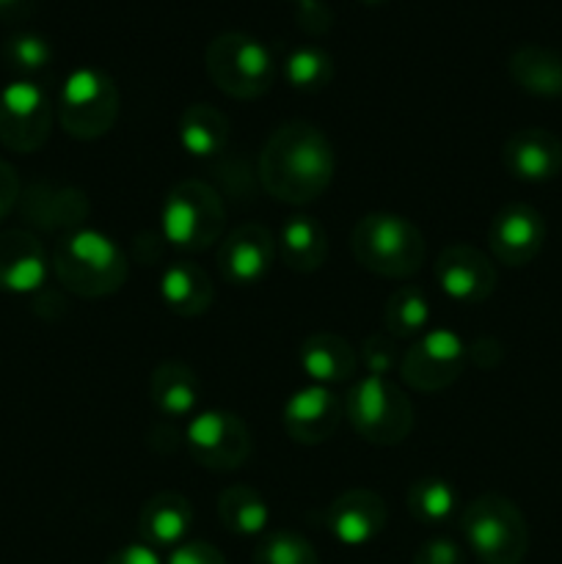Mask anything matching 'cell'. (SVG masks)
<instances>
[{
	"label": "cell",
	"mask_w": 562,
	"mask_h": 564,
	"mask_svg": "<svg viewBox=\"0 0 562 564\" xmlns=\"http://www.w3.org/2000/svg\"><path fill=\"white\" fill-rule=\"evenodd\" d=\"M512 83L532 97H562V55L543 44H523L507 61Z\"/></svg>",
	"instance_id": "24"
},
{
	"label": "cell",
	"mask_w": 562,
	"mask_h": 564,
	"mask_svg": "<svg viewBox=\"0 0 562 564\" xmlns=\"http://www.w3.org/2000/svg\"><path fill=\"white\" fill-rule=\"evenodd\" d=\"M53 102L33 80H14L0 94V143L9 152H39L53 132Z\"/></svg>",
	"instance_id": "10"
},
{
	"label": "cell",
	"mask_w": 562,
	"mask_h": 564,
	"mask_svg": "<svg viewBox=\"0 0 562 564\" xmlns=\"http://www.w3.org/2000/svg\"><path fill=\"white\" fill-rule=\"evenodd\" d=\"M435 281L450 301L477 306L496 290V268L479 248L446 246L435 259Z\"/></svg>",
	"instance_id": "12"
},
{
	"label": "cell",
	"mask_w": 562,
	"mask_h": 564,
	"mask_svg": "<svg viewBox=\"0 0 562 564\" xmlns=\"http://www.w3.org/2000/svg\"><path fill=\"white\" fill-rule=\"evenodd\" d=\"M185 444L193 460L209 471H237L251 457V433L246 422L229 411H202L185 430Z\"/></svg>",
	"instance_id": "11"
},
{
	"label": "cell",
	"mask_w": 562,
	"mask_h": 564,
	"mask_svg": "<svg viewBox=\"0 0 562 564\" xmlns=\"http://www.w3.org/2000/svg\"><path fill=\"white\" fill-rule=\"evenodd\" d=\"M281 264L292 273H314L328 259V231L312 215H290L275 242Z\"/></svg>",
	"instance_id": "23"
},
{
	"label": "cell",
	"mask_w": 562,
	"mask_h": 564,
	"mask_svg": "<svg viewBox=\"0 0 562 564\" xmlns=\"http://www.w3.org/2000/svg\"><path fill=\"white\" fill-rule=\"evenodd\" d=\"M336 160L328 135L309 121H284L264 141L259 154V182L275 202H317L334 180Z\"/></svg>",
	"instance_id": "1"
},
{
	"label": "cell",
	"mask_w": 562,
	"mask_h": 564,
	"mask_svg": "<svg viewBox=\"0 0 562 564\" xmlns=\"http://www.w3.org/2000/svg\"><path fill=\"white\" fill-rule=\"evenodd\" d=\"M275 262V237L262 224H240L218 248V270L226 284L253 286Z\"/></svg>",
	"instance_id": "14"
},
{
	"label": "cell",
	"mask_w": 562,
	"mask_h": 564,
	"mask_svg": "<svg viewBox=\"0 0 562 564\" xmlns=\"http://www.w3.org/2000/svg\"><path fill=\"white\" fill-rule=\"evenodd\" d=\"M253 564H320V556L303 534L281 529L259 540Z\"/></svg>",
	"instance_id": "32"
},
{
	"label": "cell",
	"mask_w": 562,
	"mask_h": 564,
	"mask_svg": "<svg viewBox=\"0 0 562 564\" xmlns=\"http://www.w3.org/2000/svg\"><path fill=\"white\" fill-rule=\"evenodd\" d=\"M224 202L218 191L202 180H185L171 187L160 209L163 240L185 253L209 251L224 235Z\"/></svg>",
	"instance_id": "6"
},
{
	"label": "cell",
	"mask_w": 562,
	"mask_h": 564,
	"mask_svg": "<svg viewBox=\"0 0 562 564\" xmlns=\"http://www.w3.org/2000/svg\"><path fill=\"white\" fill-rule=\"evenodd\" d=\"M413 564H466V551L450 538H433L419 545Z\"/></svg>",
	"instance_id": "34"
},
{
	"label": "cell",
	"mask_w": 562,
	"mask_h": 564,
	"mask_svg": "<svg viewBox=\"0 0 562 564\" xmlns=\"http://www.w3.org/2000/svg\"><path fill=\"white\" fill-rule=\"evenodd\" d=\"M281 72H284V80L290 83L295 91L317 94L323 91L331 83V77H334V58H331L323 47L301 44V47H292L290 53H287Z\"/></svg>",
	"instance_id": "30"
},
{
	"label": "cell",
	"mask_w": 562,
	"mask_h": 564,
	"mask_svg": "<svg viewBox=\"0 0 562 564\" xmlns=\"http://www.w3.org/2000/svg\"><path fill=\"white\" fill-rule=\"evenodd\" d=\"M295 20L309 36H323L334 25L331 6L323 3V0H301V3H295Z\"/></svg>",
	"instance_id": "35"
},
{
	"label": "cell",
	"mask_w": 562,
	"mask_h": 564,
	"mask_svg": "<svg viewBox=\"0 0 562 564\" xmlns=\"http://www.w3.org/2000/svg\"><path fill=\"white\" fill-rule=\"evenodd\" d=\"M501 165L512 180L549 182L562 171V141L543 127H523L501 147Z\"/></svg>",
	"instance_id": "17"
},
{
	"label": "cell",
	"mask_w": 562,
	"mask_h": 564,
	"mask_svg": "<svg viewBox=\"0 0 562 564\" xmlns=\"http://www.w3.org/2000/svg\"><path fill=\"white\" fill-rule=\"evenodd\" d=\"M204 69L218 91L242 102L264 97L279 75L273 53L242 31L218 33L204 50Z\"/></svg>",
	"instance_id": "4"
},
{
	"label": "cell",
	"mask_w": 562,
	"mask_h": 564,
	"mask_svg": "<svg viewBox=\"0 0 562 564\" xmlns=\"http://www.w3.org/2000/svg\"><path fill=\"white\" fill-rule=\"evenodd\" d=\"M402 358L397 356L395 336L389 334H375L364 341L361 347V364L367 369V375L372 378H389L397 367H400Z\"/></svg>",
	"instance_id": "33"
},
{
	"label": "cell",
	"mask_w": 562,
	"mask_h": 564,
	"mask_svg": "<svg viewBox=\"0 0 562 564\" xmlns=\"http://www.w3.org/2000/svg\"><path fill=\"white\" fill-rule=\"evenodd\" d=\"M22 213L31 224L42 226L47 231H69L80 229V224L88 215L86 193L75 187H55V185H36L31 193H25Z\"/></svg>",
	"instance_id": "20"
},
{
	"label": "cell",
	"mask_w": 562,
	"mask_h": 564,
	"mask_svg": "<svg viewBox=\"0 0 562 564\" xmlns=\"http://www.w3.org/2000/svg\"><path fill=\"white\" fill-rule=\"evenodd\" d=\"M119 119V88L114 77L94 66L66 75L58 94V121L66 135L97 141L108 135Z\"/></svg>",
	"instance_id": "8"
},
{
	"label": "cell",
	"mask_w": 562,
	"mask_h": 564,
	"mask_svg": "<svg viewBox=\"0 0 562 564\" xmlns=\"http://www.w3.org/2000/svg\"><path fill=\"white\" fill-rule=\"evenodd\" d=\"M20 198H22V185H20V176H17V169L0 158V220H3L17 204H20Z\"/></svg>",
	"instance_id": "37"
},
{
	"label": "cell",
	"mask_w": 562,
	"mask_h": 564,
	"mask_svg": "<svg viewBox=\"0 0 562 564\" xmlns=\"http://www.w3.org/2000/svg\"><path fill=\"white\" fill-rule=\"evenodd\" d=\"M461 532L472 554L483 564H521L527 560V518L507 496H477L461 512Z\"/></svg>",
	"instance_id": "5"
},
{
	"label": "cell",
	"mask_w": 562,
	"mask_h": 564,
	"mask_svg": "<svg viewBox=\"0 0 562 564\" xmlns=\"http://www.w3.org/2000/svg\"><path fill=\"white\" fill-rule=\"evenodd\" d=\"M218 518L226 532L237 534V538H257L268 527L270 510L259 490L248 488V485H229L218 496Z\"/></svg>",
	"instance_id": "27"
},
{
	"label": "cell",
	"mask_w": 562,
	"mask_h": 564,
	"mask_svg": "<svg viewBox=\"0 0 562 564\" xmlns=\"http://www.w3.org/2000/svg\"><path fill=\"white\" fill-rule=\"evenodd\" d=\"M301 367L317 386H336L353 380L358 356L347 339L331 330H317L301 345Z\"/></svg>",
	"instance_id": "21"
},
{
	"label": "cell",
	"mask_w": 562,
	"mask_h": 564,
	"mask_svg": "<svg viewBox=\"0 0 562 564\" xmlns=\"http://www.w3.org/2000/svg\"><path fill=\"white\" fill-rule=\"evenodd\" d=\"M466 361V341L455 330L433 328L408 347L400 361V378L419 394H435L461 378Z\"/></svg>",
	"instance_id": "9"
},
{
	"label": "cell",
	"mask_w": 562,
	"mask_h": 564,
	"mask_svg": "<svg viewBox=\"0 0 562 564\" xmlns=\"http://www.w3.org/2000/svg\"><path fill=\"white\" fill-rule=\"evenodd\" d=\"M180 143L191 158H218L229 143V119L207 102H196L180 116Z\"/></svg>",
	"instance_id": "26"
},
{
	"label": "cell",
	"mask_w": 562,
	"mask_h": 564,
	"mask_svg": "<svg viewBox=\"0 0 562 564\" xmlns=\"http://www.w3.org/2000/svg\"><path fill=\"white\" fill-rule=\"evenodd\" d=\"M386 518H389L386 501L375 490L356 488L331 501L325 512V527L334 534L336 543L358 549V545L372 543L383 532Z\"/></svg>",
	"instance_id": "16"
},
{
	"label": "cell",
	"mask_w": 562,
	"mask_h": 564,
	"mask_svg": "<svg viewBox=\"0 0 562 564\" xmlns=\"http://www.w3.org/2000/svg\"><path fill=\"white\" fill-rule=\"evenodd\" d=\"M350 248L364 270L383 279H411L428 257V242L413 220L397 213H369L353 226Z\"/></svg>",
	"instance_id": "3"
},
{
	"label": "cell",
	"mask_w": 562,
	"mask_h": 564,
	"mask_svg": "<svg viewBox=\"0 0 562 564\" xmlns=\"http://www.w3.org/2000/svg\"><path fill=\"white\" fill-rule=\"evenodd\" d=\"M105 564H163V562H160L158 551L149 549L147 543H132L116 551V554Z\"/></svg>",
	"instance_id": "38"
},
{
	"label": "cell",
	"mask_w": 562,
	"mask_h": 564,
	"mask_svg": "<svg viewBox=\"0 0 562 564\" xmlns=\"http://www.w3.org/2000/svg\"><path fill=\"white\" fill-rule=\"evenodd\" d=\"M342 419H345V402L334 391L317 383L306 386V389H298L284 402V411H281V422H284L287 435L292 441H298V444L306 446L334 438Z\"/></svg>",
	"instance_id": "15"
},
{
	"label": "cell",
	"mask_w": 562,
	"mask_h": 564,
	"mask_svg": "<svg viewBox=\"0 0 562 564\" xmlns=\"http://www.w3.org/2000/svg\"><path fill=\"white\" fill-rule=\"evenodd\" d=\"M36 0H0V20L3 22H22L33 14Z\"/></svg>",
	"instance_id": "39"
},
{
	"label": "cell",
	"mask_w": 562,
	"mask_h": 564,
	"mask_svg": "<svg viewBox=\"0 0 562 564\" xmlns=\"http://www.w3.org/2000/svg\"><path fill=\"white\" fill-rule=\"evenodd\" d=\"M0 58H3V64L11 72L22 75V80H28V75H36V72L47 69L50 61H53V47L39 33H11L3 42Z\"/></svg>",
	"instance_id": "31"
},
{
	"label": "cell",
	"mask_w": 562,
	"mask_h": 564,
	"mask_svg": "<svg viewBox=\"0 0 562 564\" xmlns=\"http://www.w3.org/2000/svg\"><path fill=\"white\" fill-rule=\"evenodd\" d=\"M47 268V251L33 231H0V290L11 295L42 290Z\"/></svg>",
	"instance_id": "18"
},
{
	"label": "cell",
	"mask_w": 562,
	"mask_h": 564,
	"mask_svg": "<svg viewBox=\"0 0 562 564\" xmlns=\"http://www.w3.org/2000/svg\"><path fill=\"white\" fill-rule=\"evenodd\" d=\"M292 3H301V0H292Z\"/></svg>",
	"instance_id": "42"
},
{
	"label": "cell",
	"mask_w": 562,
	"mask_h": 564,
	"mask_svg": "<svg viewBox=\"0 0 562 564\" xmlns=\"http://www.w3.org/2000/svg\"><path fill=\"white\" fill-rule=\"evenodd\" d=\"M383 325L395 339H419L428 334L430 325V301L422 286L406 284L391 292L386 301Z\"/></svg>",
	"instance_id": "28"
},
{
	"label": "cell",
	"mask_w": 562,
	"mask_h": 564,
	"mask_svg": "<svg viewBox=\"0 0 562 564\" xmlns=\"http://www.w3.org/2000/svg\"><path fill=\"white\" fill-rule=\"evenodd\" d=\"M408 512L424 527H441L457 512V490L441 477H422L406 494Z\"/></svg>",
	"instance_id": "29"
},
{
	"label": "cell",
	"mask_w": 562,
	"mask_h": 564,
	"mask_svg": "<svg viewBox=\"0 0 562 564\" xmlns=\"http://www.w3.org/2000/svg\"><path fill=\"white\" fill-rule=\"evenodd\" d=\"M198 386L196 372L182 361H165L149 378V400L163 416L182 419L191 416L198 405Z\"/></svg>",
	"instance_id": "25"
},
{
	"label": "cell",
	"mask_w": 562,
	"mask_h": 564,
	"mask_svg": "<svg viewBox=\"0 0 562 564\" xmlns=\"http://www.w3.org/2000/svg\"><path fill=\"white\" fill-rule=\"evenodd\" d=\"M165 564H226V556L204 540H185L176 549H171Z\"/></svg>",
	"instance_id": "36"
},
{
	"label": "cell",
	"mask_w": 562,
	"mask_h": 564,
	"mask_svg": "<svg viewBox=\"0 0 562 564\" xmlns=\"http://www.w3.org/2000/svg\"><path fill=\"white\" fill-rule=\"evenodd\" d=\"M193 527L191 501L174 490L152 496L138 512V534L149 549H176Z\"/></svg>",
	"instance_id": "19"
},
{
	"label": "cell",
	"mask_w": 562,
	"mask_h": 564,
	"mask_svg": "<svg viewBox=\"0 0 562 564\" xmlns=\"http://www.w3.org/2000/svg\"><path fill=\"white\" fill-rule=\"evenodd\" d=\"M50 264L61 286L86 301L119 292L130 273L125 251L97 229H77L61 237Z\"/></svg>",
	"instance_id": "2"
},
{
	"label": "cell",
	"mask_w": 562,
	"mask_h": 564,
	"mask_svg": "<svg viewBox=\"0 0 562 564\" xmlns=\"http://www.w3.org/2000/svg\"><path fill=\"white\" fill-rule=\"evenodd\" d=\"M358 3H364V6H383V3H389V0H358Z\"/></svg>",
	"instance_id": "41"
},
{
	"label": "cell",
	"mask_w": 562,
	"mask_h": 564,
	"mask_svg": "<svg viewBox=\"0 0 562 564\" xmlns=\"http://www.w3.org/2000/svg\"><path fill=\"white\" fill-rule=\"evenodd\" d=\"M466 350L468 358H472L477 367H485V356H490L494 367L501 361V345L496 339H477L472 347H466Z\"/></svg>",
	"instance_id": "40"
},
{
	"label": "cell",
	"mask_w": 562,
	"mask_h": 564,
	"mask_svg": "<svg viewBox=\"0 0 562 564\" xmlns=\"http://www.w3.org/2000/svg\"><path fill=\"white\" fill-rule=\"evenodd\" d=\"M160 297L176 317H202L215 301L213 279L196 262H174L160 275Z\"/></svg>",
	"instance_id": "22"
},
{
	"label": "cell",
	"mask_w": 562,
	"mask_h": 564,
	"mask_svg": "<svg viewBox=\"0 0 562 564\" xmlns=\"http://www.w3.org/2000/svg\"><path fill=\"white\" fill-rule=\"evenodd\" d=\"M545 242V220L532 204H507L494 215L488 246L507 268H523L540 253Z\"/></svg>",
	"instance_id": "13"
},
{
	"label": "cell",
	"mask_w": 562,
	"mask_h": 564,
	"mask_svg": "<svg viewBox=\"0 0 562 564\" xmlns=\"http://www.w3.org/2000/svg\"><path fill=\"white\" fill-rule=\"evenodd\" d=\"M345 416L369 444L397 446L413 430V405L406 391L389 378L358 380L345 400Z\"/></svg>",
	"instance_id": "7"
}]
</instances>
